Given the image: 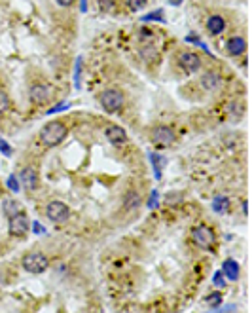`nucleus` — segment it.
I'll return each mask as SVG.
<instances>
[{"label":"nucleus","instance_id":"15","mask_svg":"<svg viewBox=\"0 0 252 313\" xmlns=\"http://www.w3.org/2000/svg\"><path fill=\"white\" fill-rule=\"evenodd\" d=\"M222 270H224L226 277H228L230 281H237V279H239V264H237L235 260H232V258L226 260L224 266H222Z\"/></svg>","mask_w":252,"mask_h":313},{"label":"nucleus","instance_id":"25","mask_svg":"<svg viewBox=\"0 0 252 313\" xmlns=\"http://www.w3.org/2000/svg\"><path fill=\"white\" fill-rule=\"evenodd\" d=\"M215 285L216 287H224V275H222V272H216L215 274Z\"/></svg>","mask_w":252,"mask_h":313},{"label":"nucleus","instance_id":"5","mask_svg":"<svg viewBox=\"0 0 252 313\" xmlns=\"http://www.w3.org/2000/svg\"><path fill=\"white\" fill-rule=\"evenodd\" d=\"M46 213H47V218H49L51 222H55V224L66 222V220L70 218V209H68V205L63 203V201H49L46 207Z\"/></svg>","mask_w":252,"mask_h":313},{"label":"nucleus","instance_id":"14","mask_svg":"<svg viewBox=\"0 0 252 313\" xmlns=\"http://www.w3.org/2000/svg\"><path fill=\"white\" fill-rule=\"evenodd\" d=\"M207 28H209L211 34H220V32H224L226 21L220 15H211L209 21H207Z\"/></svg>","mask_w":252,"mask_h":313},{"label":"nucleus","instance_id":"16","mask_svg":"<svg viewBox=\"0 0 252 313\" xmlns=\"http://www.w3.org/2000/svg\"><path fill=\"white\" fill-rule=\"evenodd\" d=\"M213 209L220 215H226L230 211V199L224 198V196H216L215 201H213Z\"/></svg>","mask_w":252,"mask_h":313},{"label":"nucleus","instance_id":"9","mask_svg":"<svg viewBox=\"0 0 252 313\" xmlns=\"http://www.w3.org/2000/svg\"><path fill=\"white\" fill-rule=\"evenodd\" d=\"M178 63H180V66H182L186 72H196L197 68L201 66V57L197 55V53L186 51V53H182V55H180Z\"/></svg>","mask_w":252,"mask_h":313},{"label":"nucleus","instance_id":"24","mask_svg":"<svg viewBox=\"0 0 252 313\" xmlns=\"http://www.w3.org/2000/svg\"><path fill=\"white\" fill-rule=\"evenodd\" d=\"M150 19H158V21H163V11H154V13L146 15V17L142 19V21H150Z\"/></svg>","mask_w":252,"mask_h":313},{"label":"nucleus","instance_id":"26","mask_svg":"<svg viewBox=\"0 0 252 313\" xmlns=\"http://www.w3.org/2000/svg\"><path fill=\"white\" fill-rule=\"evenodd\" d=\"M66 106H68V104H66V103H61V104H57L55 108H49V110H47V114H53V112H59V110H65Z\"/></svg>","mask_w":252,"mask_h":313},{"label":"nucleus","instance_id":"12","mask_svg":"<svg viewBox=\"0 0 252 313\" xmlns=\"http://www.w3.org/2000/svg\"><path fill=\"white\" fill-rule=\"evenodd\" d=\"M226 49H228L230 55H241L245 49H247V42H245V38H241V36H234L228 40Z\"/></svg>","mask_w":252,"mask_h":313},{"label":"nucleus","instance_id":"17","mask_svg":"<svg viewBox=\"0 0 252 313\" xmlns=\"http://www.w3.org/2000/svg\"><path fill=\"white\" fill-rule=\"evenodd\" d=\"M205 304L209 306V308H213V310L220 308V304H222V294H220V293L209 294V296L205 298Z\"/></svg>","mask_w":252,"mask_h":313},{"label":"nucleus","instance_id":"20","mask_svg":"<svg viewBox=\"0 0 252 313\" xmlns=\"http://www.w3.org/2000/svg\"><path fill=\"white\" fill-rule=\"evenodd\" d=\"M8 108H9V99H8V95H6V91H2V89H0V114L6 112Z\"/></svg>","mask_w":252,"mask_h":313},{"label":"nucleus","instance_id":"22","mask_svg":"<svg viewBox=\"0 0 252 313\" xmlns=\"http://www.w3.org/2000/svg\"><path fill=\"white\" fill-rule=\"evenodd\" d=\"M8 188L11 190L13 194H17V192H19L17 177H15V175H9V179H8Z\"/></svg>","mask_w":252,"mask_h":313},{"label":"nucleus","instance_id":"13","mask_svg":"<svg viewBox=\"0 0 252 313\" xmlns=\"http://www.w3.org/2000/svg\"><path fill=\"white\" fill-rule=\"evenodd\" d=\"M220 84H222V76L216 74V72H207V74H203V78H201V85H203L205 89H209V91L216 89Z\"/></svg>","mask_w":252,"mask_h":313},{"label":"nucleus","instance_id":"1","mask_svg":"<svg viewBox=\"0 0 252 313\" xmlns=\"http://www.w3.org/2000/svg\"><path fill=\"white\" fill-rule=\"evenodd\" d=\"M68 135V129L63 122H49L42 127L40 131V141L44 146H57L59 142L65 141V137Z\"/></svg>","mask_w":252,"mask_h":313},{"label":"nucleus","instance_id":"3","mask_svg":"<svg viewBox=\"0 0 252 313\" xmlns=\"http://www.w3.org/2000/svg\"><path fill=\"white\" fill-rule=\"evenodd\" d=\"M123 103H125V97L120 89H106L101 93V104H103V108L106 112H118V110H122Z\"/></svg>","mask_w":252,"mask_h":313},{"label":"nucleus","instance_id":"6","mask_svg":"<svg viewBox=\"0 0 252 313\" xmlns=\"http://www.w3.org/2000/svg\"><path fill=\"white\" fill-rule=\"evenodd\" d=\"M8 232L9 236L23 237L28 232V218L25 211H19L15 215H11L8 220Z\"/></svg>","mask_w":252,"mask_h":313},{"label":"nucleus","instance_id":"7","mask_svg":"<svg viewBox=\"0 0 252 313\" xmlns=\"http://www.w3.org/2000/svg\"><path fill=\"white\" fill-rule=\"evenodd\" d=\"M175 139H177V135H175V131H173L171 127H167V125H159V127H156V129L152 131V142H154L156 146H159V148L171 146V144L175 142Z\"/></svg>","mask_w":252,"mask_h":313},{"label":"nucleus","instance_id":"21","mask_svg":"<svg viewBox=\"0 0 252 313\" xmlns=\"http://www.w3.org/2000/svg\"><path fill=\"white\" fill-rule=\"evenodd\" d=\"M4 209L6 211H11L8 217H11V215H15V213H19V211H23L21 209V205H19L17 201H6V205H4Z\"/></svg>","mask_w":252,"mask_h":313},{"label":"nucleus","instance_id":"4","mask_svg":"<svg viewBox=\"0 0 252 313\" xmlns=\"http://www.w3.org/2000/svg\"><path fill=\"white\" fill-rule=\"evenodd\" d=\"M192 239H194V243H196L197 247H201V249H213L216 241V236H215V232H213V228L197 226L192 230Z\"/></svg>","mask_w":252,"mask_h":313},{"label":"nucleus","instance_id":"29","mask_svg":"<svg viewBox=\"0 0 252 313\" xmlns=\"http://www.w3.org/2000/svg\"><path fill=\"white\" fill-rule=\"evenodd\" d=\"M34 232H36V234H40V232H44V230H42V226H40L38 222H34Z\"/></svg>","mask_w":252,"mask_h":313},{"label":"nucleus","instance_id":"8","mask_svg":"<svg viewBox=\"0 0 252 313\" xmlns=\"http://www.w3.org/2000/svg\"><path fill=\"white\" fill-rule=\"evenodd\" d=\"M30 101L34 104H46L49 99H51V95H53V89H51V85L49 84H34L30 87Z\"/></svg>","mask_w":252,"mask_h":313},{"label":"nucleus","instance_id":"19","mask_svg":"<svg viewBox=\"0 0 252 313\" xmlns=\"http://www.w3.org/2000/svg\"><path fill=\"white\" fill-rule=\"evenodd\" d=\"M146 6V0H127V8L131 9V11H139V9H142Z\"/></svg>","mask_w":252,"mask_h":313},{"label":"nucleus","instance_id":"23","mask_svg":"<svg viewBox=\"0 0 252 313\" xmlns=\"http://www.w3.org/2000/svg\"><path fill=\"white\" fill-rule=\"evenodd\" d=\"M0 152H2L4 156H11V154H13V150H11V146H9L8 142L4 141V139H0Z\"/></svg>","mask_w":252,"mask_h":313},{"label":"nucleus","instance_id":"18","mask_svg":"<svg viewBox=\"0 0 252 313\" xmlns=\"http://www.w3.org/2000/svg\"><path fill=\"white\" fill-rule=\"evenodd\" d=\"M139 203H140L139 194H135V192H131V194H127V201H125V207L129 209L131 205H133V209H135V207H139Z\"/></svg>","mask_w":252,"mask_h":313},{"label":"nucleus","instance_id":"10","mask_svg":"<svg viewBox=\"0 0 252 313\" xmlns=\"http://www.w3.org/2000/svg\"><path fill=\"white\" fill-rule=\"evenodd\" d=\"M21 182L23 186L27 190H36L38 188V182H40V177L34 167H25L21 171Z\"/></svg>","mask_w":252,"mask_h":313},{"label":"nucleus","instance_id":"30","mask_svg":"<svg viewBox=\"0 0 252 313\" xmlns=\"http://www.w3.org/2000/svg\"><path fill=\"white\" fill-rule=\"evenodd\" d=\"M180 2H182V0H171V4H175V6H178Z\"/></svg>","mask_w":252,"mask_h":313},{"label":"nucleus","instance_id":"31","mask_svg":"<svg viewBox=\"0 0 252 313\" xmlns=\"http://www.w3.org/2000/svg\"><path fill=\"white\" fill-rule=\"evenodd\" d=\"M0 198H2V190H0Z\"/></svg>","mask_w":252,"mask_h":313},{"label":"nucleus","instance_id":"2","mask_svg":"<svg viewBox=\"0 0 252 313\" xmlns=\"http://www.w3.org/2000/svg\"><path fill=\"white\" fill-rule=\"evenodd\" d=\"M23 268L30 274H44L49 268V258L42 253H28L23 256Z\"/></svg>","mask_w":252,"mask_h":313},{"label":"nucleus","instance_id":"28","mask_svg":"<svg viewBox=\"0 0 252 313\" xmlns=\"http://www.w3.org/2000/svg\"><path fill=\"white\" fill-rule=\"evenodd\" d=\"M156 198H158V192H152V199H150V207L156 205Z\"/></svg>","mask_w":252,"mask_h":313},{"label":"nucleus","instance_id":"27","mask_svg":"<svg viewBox=\"0 0 252 313\" xmlns=\"http://www.w3.org/2000/svg\"><path fill=\"white\" fill-rule=\"evenodd\" d=\"M76 0H57V4H61V6H72Z\"/></svg>","mask_w":252,"mask_h":313},{"label":"nucleus","instance_id":"11","mask_svg":"<svg viewBox=\"0 0 252 313\" xmlns=\"http://www.w3.org/2000/svg\"><path fill=\"white\" fill-rule=\"evenodd\" d=\"M104 135H106L108 141L114 142V144H122V142L127 141V133H125V129L120 127V125H108Z\"/></svg>","mask_w":252,"mask_h":313}]
</instances>
